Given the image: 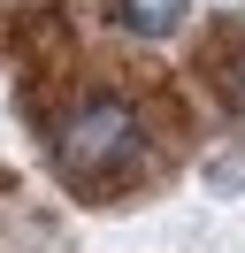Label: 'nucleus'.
I'll return each mask as SVG.
<instances>
[{"label": "nucleus", "instance_id": "1", "mask_svg": "<svg viewBox=\"0 0 245 253\" xmlns=\"http://www.w3.org/2000/svg\"><path fill=\"white\" fill-rule=\"evenodd\" d=\"M54 161H61V176H69L77 192H107L115 176H130L138 161H146V130H138V115L122 108V100H84V108L61 115Z\"/></svg>", "mask_w": 245, "mask_h": 253}, {"label": "nucleus", "instance_id": "2", "mask_svg": "<svg viewBox=\"0 0 245 253\" xmlns=\"http://www.w3.org/2000/svg\"><path fill=\"white\" fill-rule=\"evenodd\" d=\"M107 16H115L122 31H138V39H168L192 8H184V0H107Z\"/></svg>", "mask_w": 245, "mask_h": 253}, {"label": "nucleus", "instance_id": "3", "mask_svg": "<svg viewBox=\"0 0 245 253\" xmlns=\"http://www.w3.org/2000/svg\"><path fill=\"white\" fill-rule=\"evenodd\" d=\"M238 100H245V69H238Z\"/></svg>", "mask_w": 245, "mask_h": 253}]
</instances>
